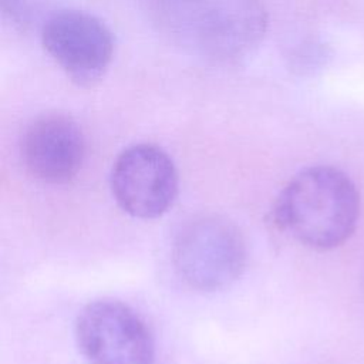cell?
Masks as SVG:
<instances>
[{
  "label": "cell",
  "mask_w": 364,
  "mask_h": 364,
  "mask_svg": "<svg viewBox=\"0 0 364 364\" xmlns=\"http://www.w3.org/2000/svg\"><path fill=\"white\" fill-rule=\"evenodd\" d=\"M360 216L354 182L333 166L303 169L283 188L274 203L276 223L301 245L328 250L343 245Z\"/></svg>",
  "instance_id": "obj_1"
},
{
  "label": "cell",
  "mask_w": 364,
  "mask_h": 364,
  "mask_svg": "<svg viewBox=\"0 0 364 364\" xmlns=\"http://www.w3.org/2000/svg\"><path fill=\"white\" fill-rule=\"evenodd\" d=\"M161 24L193 51L233 58L257 43L264 13L257 0H155Z\"/></svg>",
  "instance_id": "obj_2"
},
{
  "label": "cell",
  "mask_w": 364,
  "mask_h": 364,
  "mask_svg": "<svg viewBox=\"0 0 364 364\" xmlns=\"http://www.w3.org/2000/svg\"><path fill=\"white\" fill-rule=\"evenodd\" d=\"M172 260L188 286L203 291L219 290L240 276L246 262L245 240L228 219L200 216L178 232Z\"/></svg>",
  "instance_id": "obj_3"
},
{
  "label": "cell",
  "mask_w": 364,
  "mask_h": 364,
  "mask_svg": "<svg viewBox=\"0 0 364 364\" xmlns=\"http://www.w3.org/2000/svg\"><path fill=\"white\" fill-rule=\"evenodd\" d=\"M78 348L88 364H155L154 338L128 304L101 299L87 304L75 321Z\"/></svg>",
  "instance_id": "obj_4"
},
{
  "label": "cell",
  "mask_w": 364,
  "mask_h": 364,
  "mask_svg": "<svg viewBox=\"0 0 364 364\" xmlns=\"http://www.w3.org/2000/svg\"><path fill=\"white\" fill-rule=\"evenodd\" d=\"M111 191L128 215L139 219L158 218L175 200L176 168L168 154L155 145L129 146L114 162Z\"/></svg>",
  "instance_id": "obj_5"
},
{
  "label": "cell",
  "mask_w": 364,
  "mask_h": 364,
  "mask_svg": "<svg viewBox=\"0 0 364 364\" xmlns=\"http://www.w3.org/2000/svg\"><path fill=\"white\" fill-rule=\"evenodd\" d=\"M41 38L54 61L82 87L95 84L112 60L111 31L101 20L84 11L64 10L53 14L43 27Z\"/></svg>",
  "instance_id": "obj_6"
},
{
  "label": "cell",
  "mask_w": 364,
  "mask_h": 364,
  "mask_svg": "<svg viewBox=\"0 0 364 364\" xmlns=\"http://www.w3.org/2000/svg\"><path fill=\"white\" fill-rule=\"evenodd\" d=\"M85 154L81 128L65 115H46L26 131L21 144L27 171L47 183H65L80 171Z\"/></svg>",
  "instance_id": "obj_7"
}]
</instances>
